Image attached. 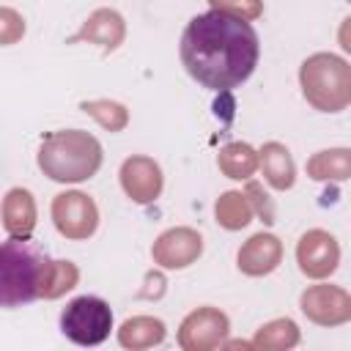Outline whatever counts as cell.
Wrapping results in <instances>:
<instances>
[{"label":"cell","mask_w":351,"mask_h":351,"mask_svg":"<svg viewBox=\"0 0 351 351\" xmlns=\"http://www.w3.org/2000/svg\"><path fill=\"white\" fill-rule=\"evenodd\" d=\"M258 33L250 22L208 8L189 19L181 36V63L208 90L241 85L258 66Z\"/></svg>","instance_id":"cell-1"},{"label":"cell","mask_w":351,"mask_h":351,"mask_svg":"<svg viewBox=\"0 0 351 351\" xmlns=\"http://www.w3.org/2000/svg\"><path fill=\"white\" fill-rule=\"evenodd\" d=\"M52 261L30 239L0 241V307H22L44 296Z\"/></svg>","instance_id":"cell-2"},{"label":"cell","mask_w":351,"mask_h":351,"mask_svg":"<svg viewBox=\"0 0 351 351\" xmlns=\"http://www.w3.org/2000/svg\"><path fill=\"white\" fill-rule=\"evenodd\" d=\"M101 165V145L88 132L71 129L44 140L38 151V167L52 181H85Z\"/></svg>","instance_id":"cell-3"},{"label":"cell","mask_w":351,"mask_h":351,"mask_svg":"<svg viewBox=\"0 0 351 351\" xmlns=\"http://www.w3.org/2000/svg\"><path fill=\"white\" fill-rule=\"evenodd\" d=\"M302 88L310 104L326 112H337L351 96L348 63L337 55H313L302 63Z\"/></svg>","instance_id":"cell-4"},{"label":"cell","mask_w":351,"mask_h":351,"mask_svg":"<svg viewBox=\"0 0 351 351\" xmlns=\"http://www.w3.org/2000/svg\"><path fill=\"white\" fill-rule=\"evenodd\" d=\"M112 310L99 296H77L60 313V332L77 346H99L110 337Z\"/></svg>","instance_id":"cell-5"},{"label":"cell","mask_w":351,"mask_h":351,"mask_svg":"<svg viewBox=\"0 0 351 351\" xmlns=\"http://www.w3.org/2000/svg\"><path fill=\"white\" fill-rule=\"evenodd\" d=\"M52 219L58 230L69 239H88L96 230L99 211L96 203L82 192H63L52 200Z\"/></svg>","instance_id":"cell-6"},{"label":"cell","mask_w":351,"mask_h":351,"mask_svg":"<svg viewBox=\"0 0 351 351\" xmlns=\"http://www.w3.org/2000/svg\"><path fill=\"white\" fill-rule=\"evenodd\" d=\"M228 335V318L214 307H200L184 318L178 343L184 351H214Z\"/></svg>","instance_id":"cell-7"},{"label":"cell","mask_w":351,"mask_h":351,"mask_svg":"<svg viewBox=\"0 0 351 351\" xmlns=\"http://www.w3.org/2000/svg\"><path fill=\"white\" fill-rule=\"evenodd\" d=\"M296 258H299V266L307 277H326V274L335 271L340 250H337V241L329 233L310 230V233L302 236V241L296 247Z\"/></svg>","instance_id":"cell-8"},{"label":"cell","mask_w":351,"mask_h":351,"mask_svg":"<svg viewBox=\"0 0 351 351\" xmlns=\"http://www.w3.org/2000/svg\"><path fill=\"white\" fill-rule=\"evenodd\" d=\"M302 310L318 324H343L351 315V299L346 291L335 285H315L304 291L302 296Z\"/></svg>","instance_id":"cell-9"},{"label":"cell","mask_w":351,"mask_h":351,"mask_svg":"<svg viewBox=\"0 0 351 351\" xmlns=\"http://www.w3.org/2000/svg\"><path fill=\"white\" fill-rule=\"evenodd\" d=\"M121 184L126 189V195L137 203H148L159 195L162 189V173L159 165L145 159V156H132L123 162L121 167Z\"/></svg>","instance_id":"cell-10"},{"label":"cell","mask_w":351,"mask_h":351,"mask_svg":"<svg viewBox=\"0 0 351 351\" xmlns=\"http://www.w3.org/2000/svg\"><path fill=\"white\" fill-rule=\"evenodd\" d=\"M200 236L189 228H176L159 236V241L154 244V261L167 266V269H181L186 263H192L200 255Z\"/></svg>","instance_id":"cell-11"},{"label":"cell","mask_w":351,"mask_h":351,"mask_svg":"<svg viewBox=\"0 0 351 351\" xmlns=\"http://www.w3.org/2000/svg\"><path fill=\"white\" fill-rule=\"evenodd\" d=\"M85 38L101 44L104 52L115 49V47L121 44V38H123V19H121V14L112 11V8H99V11H93V14L85 19L82 30H80L71 41H85Z\"/></svg>","instance_id":"cell-12"},{"label":"cell","mask_w":351,"mask_h":351,"mask_svg":"<svg viewBox=\"0 0 351 351\" xmlns=\"http://www.w3.org/2000/svg\"><path fill=\"white\" fill-rule=\"evenodd\" d=\"M280 255H282V247L280 241L271 236V233H258L252 236L241 252H239V266L241 271L247 274H266L271 271L277 263H280Z\"/></svg>","instance_id":"cell-13"},{"label":"cell","mask_w":351,"mask_h":351,"mask_svg":"<svg viewBox=\"0 0 351 351\" xmlns=\"http://www.w3.org/2000/svg\"><path fill=\"white\" fill-rule=\"evenodd\" d=\"M3 225L11 239H27L36 225V203L27 189H11L3 200Z\"/></svg>","instance_id":"cell-14"},{"label":"cell","mask_w":351,"mask_h":351,"mask_svg":"<svg viewBox=\"0 0 351 351\" xmlns=\"http://www.w3.org/2000/svg\"><path fill=\"white\" fill-rule=\"evenodd\" d=\"M165 337V324L156 321V318H148V315H140V318H129L121 332H118V340L123 348H132V351H143V348H151L156 343H162Z\"/></svg>","instance_id":"cell-15"},{"label":"cell","mask_w":351,"mask_h":351,"mask_svg":"<svg viewBox=\"0 0 351 351\" xmlns=\"http://www.w3.org/2000/svg\"><path fill=\"white\" fill-rule=\"evenodd\" d=\"M261 165H263V176L274 189H288L293 184V162L285 145L280 143H269L261 151Z\"/></svg>","instance_id":"cell-16"},{"label":"cell","mask_w":351,"mask_h":351,"mask_svg":"<svg viewBox=\"0 0 351 351\" xmlns=\"http://www.w3.org/2000/svg\"><path fill=\"white\" fill-rule=\"evenodd\" d=\"M255 343H258L261 351H285V348L299 343V329H296L293 321L277 318V321H271V324L258 329Z\"/></svg>","instance_id":"cell-17"},{"label":"cell","mask_w":351,"mask_h":351,"mask_svg":"<svg viewBox=\"0 0 351 351\" xmlns=\"http://www.w3.org/2000/svg\"><path fill=\"white\" fill-rule=\"evenodd\" d=\"M219 167L225 170V176L230 178H250L258 167V156L250 145L244 143H230L219 151Z\"/></svg>","instance_id":"cell-18"},{"label":"cell","mask_w":351,"mask_h":351,"mask_svg":"<svg viewBox=\"0 0 351 351\" xmlns=\"http://www.w3.org/2000/svg\"><path fill=\"white\" fill-rule=\"evenodd\" d=\"M250 214H252V206H250L247 195H241V192H225L217 203V219L228 230L244 228L250 222Z\"/></svg>","instance_id":"cell-19"},{"label":"cell","mask_w":351,"mask_h":351,"mask_svg":"<svg viewBox=\"0 0 351 351\" xmlns=\"http://www.w3.org/2000/svg\"><path fill=\"white\" fill-rule=\"evenodd\" d=\"M313 178H337L343 181L348 176V151L337 148V151H321L310 165H307Z\"/></svg>","instance_id":"cell-20"},{"label":"cell","mask_w":351,"mask_h":351,"mask_svg":"<svg viewBox=\"0 0 351 351\" xmlns=\"http://www.w3.org/2000/svg\"><path fill=\"white\" fill-rule=\"evenodd\" d=\"M82 110L90 112L110 132H118V129L126 126V110L121 104H115V101H85Z\"/></svg>","instance_id":"cell-21"},{"label":"cell","mask_w":351,"mask_h":351,"mask_svg":"<svg viewBox=\"0 0 351 351\" xmlns=\"http://www.w3.org/2000/svg\"><path fill=\"white\" fill-rule=\"evenodd\" d=\"M74 282H77V269H74V263H69V261H52V269H49V280H47L44 296H47V299L60 296V293L69 291Z\"/></svg>","instance_id":"cell-22"},{"label":"cell","mask_w":351,"mask_h":351,"mask_svg":"<svg viewBox=\"0 0 351 351\" xmlns=\"http://www.w3.org/2000/svg\"><path fill=\"white\" fill-rule=\"evenodd\" d=\"M25 33V19L14 8L0 5V44H14Z\"/></svg>","instance_id":"cell-23"},{"label":"cell","mask_w":351,"mask_h":351,"mask_svg":"<svg viewBox=\"0 0 351 351\" xmlns=\"http://www.w3.org/2000/svg\"><path fill=\"white\" fill-rule=\"evenodd\" d=\"M250 195H255V208L263 214V219L271 222V208H269V203L263 200L266 195H261V186H258V184H250Z\"/></svg>","instance_id":"cell-24"},{"label":"cell","mask_w":351,"mask_h":351,"mask_svg":"<svg viewBox=\"0 0 351 351\" xmlns=\"http://www.w3.org/2000/svg\"><path fill=\"white\" fill-rule=\"evenodd\" d=\"M222 351H255V346L247 343V340H228V343L222 346Z\"/></svg>","instance_id":"cell-25"}]
</instances>
